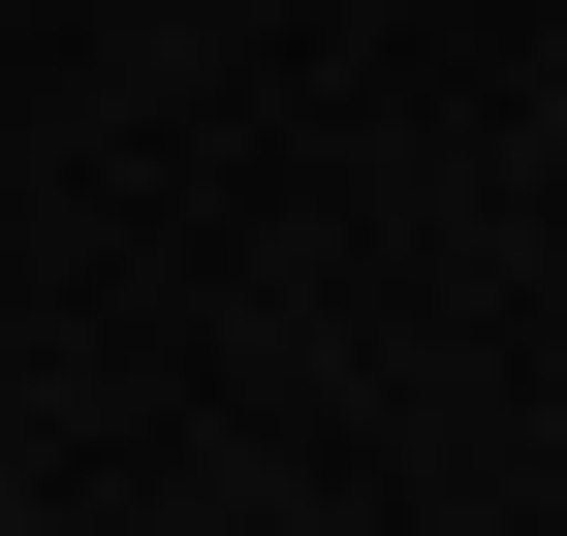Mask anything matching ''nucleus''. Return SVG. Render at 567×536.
<instances>
[]
</instances>
